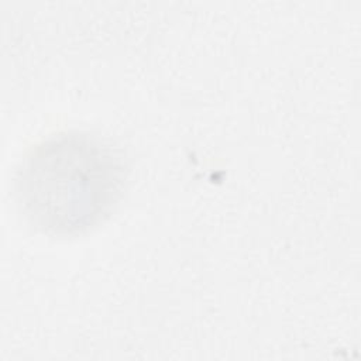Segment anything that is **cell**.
I'll list each match as a JSON object with an SVG mask.
<instances>
[{"label": "cell", "mask_w": 361, "mask_h": 361, "mask_svg": "<svg viewBox=\"0 0 361 361\" xmlns=\"http://www.w3.org/2000/svg\"><path fill=\"white\" fill-rule=\"evenodd\" d=\"M126 168L103 138L68 130L48 135L21 159L16 197L25 220L49 235H75L103 221L121 197Z\"/></svg>", "instance_id": "obj_1"}]
</instances>
